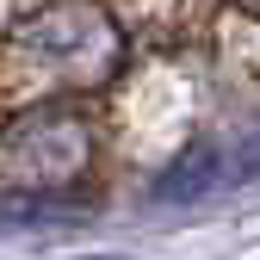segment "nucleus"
<instances>
[{
  "label": "nucleus",
  "mask_w": 260,
  "mask_h": 260,
  "mask_svg": "<svg viewBox=\"0 0 260 260\" xmlns=\"http://www.w3.org/2000/svg\"><path fill=\"white\" fill-rule=\"evenodd\" d=\"M236 7H242V13H254V7H260V0H236Z\"/></svg>",
  "instance_id": "3"
},
{
  "label": "nucleus",
  "mask_w": 260,
  "mask_h": 260,
  "mask_svg": "<svg viewBox=\"0 0 260 260\" xmlns=\"http://www.w3.org/2000/svg\"><path fill=\"white\" fill-rule=\"evenodd\" d=\"M93 161V137L87 124L69 118L62 106L25 112L19 124L0 130V192L19 199H62Z\"/></svg>",
  "instance_id": "1"
},
{
  "label": "nucleus",
  "mask_w": 260,
  "mask_h": 260,
  "mask_svg": "<svg viewBox=\"0 0 260 260\" xmlns=\"http://www.w3.org/2000/svg\"><path fill=\"white\" fill-rule=\"evenodd\" d=\"M242 174H248V149L230 155V143H192L174 168L161 174V199H205V192H223Z\"/></svg>",
  "instance_id": "2"
}]
</instances>
